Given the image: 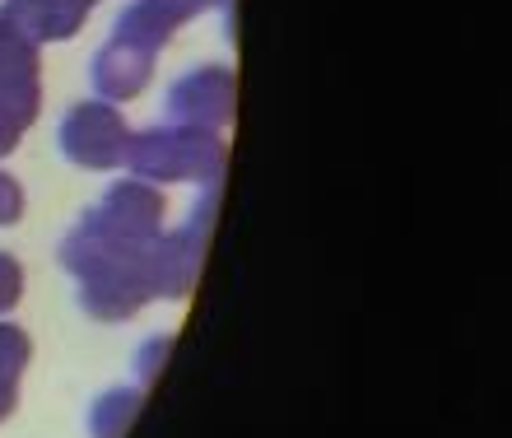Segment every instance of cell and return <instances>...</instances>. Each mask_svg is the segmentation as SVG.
Wrapping results in <instances>:
<instances>
[{
  "label": "cell",
  "instance_id": "6da1fadb",
  "mask_svg": "<svg viewBox=\"0 0 512 438\" xmlns=\"http://www.w3.org/2000/svg\"><path fill=\"white\" fill-rule=\"evenodd\" d=\"M163 196L149 182H117L61 243V266L80 285V308L98 322H122L149 299H159Z\"/></svg>",
  "mask_w": 512,
  "mask_h": 438
},
{
  "label": "cell",
  "instance_id": "7a4b0ae2",
  "mask_svg": "<svg viewBox=\"0 0 512 438\" xmlns=\"http://www.w3.org/2000/svg\"><path fill=\"white\" fill-rule=\"evenodd\" d=\"M126 164L140 182H205L215 187L224 168V140L196 126L163 122L154 131H140L126 145Z\"/></svg>",
  "mask_w": 512,
  "mask_h": 438
},
{
  "label": "cell",
  "instance_id": "3957f363",
  "mask_svg": "<svg viewBox=\"0 0 512 438\" xmlns=\"http://www.w3.org/2000/svg\"><path fill=\"white\" fill-rule=\"evenodd\" d=\"M38 42L24 38L10 19H0V159L19 150V140L38 122Z\"/></svg>",
  "mask_w": 512,
  "mask_h": 438
},
{
  "label": "cell",
  "instance_id": "277c9868",
  "mask_svg": "<svg viewBox=\"0 0 512 438\" xmlns=\"http://www.w3.org/2000/svg\"><path fill=\"white\" fill-rule=\"evenodd\" d=\"M56 145L75 168H117L126 164V145H131V131H126L122 112L108 108V103H75L66 112V122L56 131Z\"/></svg>",
  "mask_w": 512,
  "mask_h": 438
},
{
  "label": "cell",
  "instance_id": "5b68a950",
  "mask_svg": "<svg viewBox=\"0 0 512 438\" xmlns=\"http://www.w3.org/2000/svg\"><path fill=\"white\" fill-rule=\"evenodd\" d=\"M233 103H238V84L224 66H201L187 70L182 80L168 89V122L173 126H196L219 136L233 122Z\"/></svg>",
  "mask_w": 512,
  "mask_h": 438
},
{
  "label": "cell",
  "instance_id": "8992f818",
  "mask_svg": "<svg viewBox=\"0 0 512 438\" xmlns=\"http://www.w3.org/2000/svg\"><path fill=\"white\" fill-rule=\"evenodd\" d=\"M215 5H229V0H131V5L117 14L112 38L131 42V47H140V52H149V56H159L177 24H187V19L215 10Z\"/></svg>",
  "mask_w": 512,
  "mask_h": 438
},
{
  "label": "cell",
  "instance_id": "52a82bcc",
  "mask_svg": "<svg viewBox=\"0 0 512 438\" xmlns=\"http://www.w3.org/2000/svg\"><path fill=\"white\" fill-rule=\"evenodd\" d=\"M98 0H5L0 19H10L33 42H66L80 33Z\"/></svg>",
  "mask_w": 512,
  "mask_h": 438
},
{
  "label": "cell",
  "instance_id": "ba28073f",
  "mask_svg": "<svg viewBox=\"0 0 512 438\" xmlns=\"http://www.w3.org/2000/svg\"><path fill=\"white\" fill-rule=\"evenodd\" d=\"M94 89L103 98H112V103H126V98H135L140 89L149 84V70H154V56L140 52V47H131V42H117L108 38V47H98L94 56Z\"/></svg>",
  "mask_w": 512,
  "mask_h": 438
},
{
  "label": "cell",
  "instance_id": "9c48e42d",
  "mask_svg": "<svg viewBox=\"0 0 512 438\" xmlns=\"http://www.w3.org/2000/svg\"><path fill=\"white\" fill-rule=\"evenodd\" d=\"M140 415V387H112L89 406V434L94 438H122Z\"/></svg>",
  "mask_w": 512,
  "mask_h": 438
},
{
  "label": "cell",
  "instance_id": "30bf717a",
  "mask_svg": "<svg viewBox=\"0 0 512 438\" xmlns=\"http://www.w3.org/2000/svg\"><path fill=\"white\" fill-rule=\"evenodd\" d=\"M28 359H33V341L19 327L0 322V383L19 387V373L28 369Z\"/></svg>",
  "mask_w": 512,
  "mask_h": 438
},
{
  "label": "cell",
  "instance_id": "8fae6325",
  "mask_svg": "<svg viewBox=\"0 0 512 438\" xmlns=\"http://www.w3.org/2000/svg\"><path fill=\"white\" fill-rule=\"evenodd\" d=\"M19 299H24V266L10 252H0V313H10Z\"/></svg>",
  "mask_w": 512,
  "mask_h": 438
},
{
  "label": "cell",
  "instance_id": "7c38bea8",
  "mask_svg": "<svg viewBox=\"0 0 512 438\" xmlns=\"http://www.w3.org/2000/svg\"><path fill=\"white\" fill-rule=\"evenodd\" d=\"M24 219V187L10 178V173H0V229L5 224H19Z\"/></svg>",
  "mask_w": 512,
  "mask_h": 438
},
{
  "label": "cell",
  "instance_id": "4fadbf2b",
  "mask_svg": "<svg viewBox=\"0 0 512 438\" xmlns=\"http://www.w3.org/2000/svg\"><path fill=\"white\" fill-rule=\"evenodd\" d=\"M14 401H19V387H10V383H0V420H10V411H14Z\"/></svg>",
  "mask_w": 512,
  "mask_h": 438
}]
</instances>
